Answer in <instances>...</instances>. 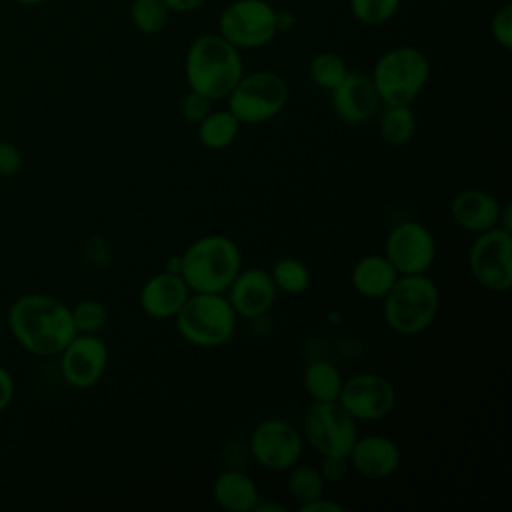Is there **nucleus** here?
Masks as SVG:
<instances>
[{
    "label": "nucleus",
    "instance_id": "40",
    "mask_svg": "<svg viewBox=\"0 0 512 512\" xmlns=\"http://www.w3.org/2000/svg\"><path fill=\"white\" fill-rule=\"evenodd\" d=\"M166 270L172 272V274H180L182 272V254L170 256L168 262H166Z\"/></svg>",
    "mask_w": 512,
    "mask_h": 512
},
{
    "label": "nucleus",
    "instance_id": "11",
    "mask_svg": "<svg viewBox=\"0 0 512 512\" xmlns=\"http://www.w3.org/2000/svg\"><path fill=\"white\" fill-rule=\"evenodd\" d=\"M300 432L282 418L262 420L250 434L248 450L252 458L266 470L286 472L302 458Z\"/></svg>",
    "mask_w": 512,
    "mask_h": 512
},
{
    "label": "nucleus",
    "instance_id": "20",
    "mask_svg": "<svg viewBox=\"0 0 512 512\" xmlns=\"http://www.w3.org/2000/svg\"><path fill=\"white\" fill-rule=\"evenodd\" d=\"M398 276L400 274L384 254H366L354 264L350 282L364 298H384Z\"/></svg>",
    "mask_w": 512,
    "mask_h": 512
},
{
    "label": "nucleus",
    "instance_id": "41",
    "mask_svg": "<svg viewBox=\"0 0 512 512\" xmlns=\"http://www.w3.org/2000/svg\"><path fill=\"white\" fill-rule=\"evenodd\" d=\"M254 510L256 512H286V508L284 506H280V504H262L260 500H258V504L254 506Z\"/></svg>",
    "mask_w": 512,
    "mask_h": 512
},
{
    "label": "nucleus",
    "instance_id": "25",
    "mask_svg": "<svg viewBox=\"0 0 512 512\" xmlns=\"http://www.w3.org/2000/svg\"><path fill=\"white\" fill-rule=\"evenodd\" d=\"M268 272L274 280L276 290L284 294H294V296L302 294L310 288V282H312L308 266L294 256H284L276 260V264Z\"/></svg>",
    "mask_w": 512,
    "mask_h": 512
},
{
    "label": "nucleus",
    "instance_id": "14",
    "mask_svg": "<svg viewBox=\"0 0 512 512\" xmlns=\"http://www.w3.org/2000/svg\"><path fill=\"white\" fill-rule=\"evenodd\" d=\"M108 346L96 334H76L60 352L64 380L78 390L92 388L106 372Z\"/></svg>",
    "mask_w": 512,
    "mask_h": 512
},
{
    "label": "nucleus",
    "instance_id": "33",
    "mask_svg": "<svg viewBox=\"0 0 512 512\" xmlns=\"http://www.w3.org/2000/svg\"><path fill=\"white\" fill-rule=\"evenodd\" d=\"M348 470H350V462L344 456H322V462L318 466L322 480L328 484L342 482L348 476Z\"/></svg>",
    "mask_w": 512,
    "mask_h": 512
},
{
    "label": "nucleus",
    "instance_id": "19",
    "mask_svg": "<svg viewBox=\"0 0 512 512\" xmlns=\"http://www.w3.org/2000/svg\"><path fill=\"white\" fill-rule=\"evenodd\" d=\"M190 294L188 284L180 274L168 270L150 276L140 290V306L150 318H174Z\"/></svg>",
    "mask_w": 512,
    "mask_h": 512
},
{
    "label": "nucleus",
    "instance_id": "28",
    "mask_svg": "<svg viewBox=\"0 0 512 512\" xmlns=\"http://www.w3.org/2000/svg\"><path fill=\"white\" fill-rule=\"evenodd\" d=\"M310 78L318 88L324 90H332L334 86H338L342 82V78L346 76L348 68L346 62L336 54V52H318L312 60H310Z\"/></svg>",
    "mask_w": 512,
    "mask_h": 512
},
{
    "label": "nucleus",
    "instance_id": "18",
    "mask_svg": "<svg viewBox=\"0 0 512 512\" xmlns=\"http://www.w3.org/2000/svg\"><path fill=\"white\" fill-rule=\"evenodd\" d=\"M502 202L486 190L468 188L460 190L450 202L452 220L468 232L482 234L498 226Z\"/></svg>",
    "mask_w": 512,
    "mask_h": 512
},
{
    "label": "nucleus",
    "instance_id": "5",
    "mask_svg": "<svg viewBox=\"0 0 512 512\" xmlns=\"http://www.w3.org/2000/svg\"><path fill=\"white\" fill-rule=\"evenodd\" d=\"M174 318L180 336L198 348L226 344L234 336L238 322L228 298L214 292H190Z\"/></svg>",
    "mask_w": 512,
    "mask_h": 512
},
{
    "label": "nucleus",
    "instance_id": "35",
    "mask_svg": "<svg viewBox=\"0 0 512 512\" xmlns=\"http://www.w3.org/2000/svg\"><path fill=\"white\" fill-rule=\"evenodd\" d=\"M300 512H346V506L336 502V500H328L324 496H318L310 502H304L298 506Z\"/></svg>",
    "mask_w": 512,
    "mask_h": 512
},
{
    "label": "nucleus",
    "instance_id": "15",
    "mask_svg": "<svg viewBox=\"0 0 512 512\" xmlns=\"http://www.w3.org/2000/svg\"><path fill=\"white\" fill-rule=\"evenodd\" d=\"M330 104L344 122L362 124L378 110L380 96L370 74L346 72L342 82L330 90Z\"/></svg>",
    "mask_w": 512,
    "mask_h": 512
},
{
    "label": "nucleus",
    "instance_id": "2",
    "mask_svg": "<svg viewBox=\"0 0 512 512\" xmlns=\"http://www.w3.org/2000/svg\"><path fill=\"white\" fill-rule=\"evenodd\" d=\"M242 74L240 50L220 34H202L186 50L184 76L188 88L210 100L226 98Z\"/></svg>",
    "mask_w": 512,
    "mask_h": 512
},
{
    "label": "nucleus",
    "instance_id": "3",
    "mask_svg": "<svg viewBox=\"0 0 512 512\" xmlns=\"http://www.w3.org/2000/svg\"><path fill=\"white\" fill-rule=\"evenodd\" d=\"M240 270L242 252L238 244L224 234L202 236L182 252L180 276L190 292L224 294Z\"/></svg>",
    "mask_w": 512,
    "mask_h": 512
},
{
    "label": "nucleus",
    "instance_id": "31",
    "mask_svg": "<svg viewBox=\"0 0 512 512\" xmlns=\"http://www.w3.org/2000/svg\"><path fill=\"white\" fill-rule=\"evenodd\" d=\"M210 110H212V100L196 90H188L180 102L182 118L188 124H198L200 120H204L210 114Z\"/></svg>",
    "mask_w": 512,
    "mask_h": 512
},
{
    "label": "nucleus",
    "instance_id": "9",
    "mask_svg": "<svg viewBox=\"0 0 512 512\" xmlns=\"http://www.w3.org/2000/svg\"><path fill=\"white\" fill-rule=\"evenodd\" d=\"M304 438L320 456L348 458L356 438V420L334 402H314L304 416Z\"/></svg>",
    "mask_w": 512,
    "mask_h": 512
},
{
    "label": "nucleus",
    "instance_id": "37",
    "mask_svg": "<svg viewBox=\"0 0 512 512\" xmlns=\"http://www.w3.org/2000/svg\"><path fill=\"white\" fill-rule=\"evenodd\" d=\"M168 10L170 12H180V14H186V12H194L198 10L200 6H204L208 0H164Z\"/></svg>",
    "mask_w": 512,
    "mask_h": 512
},
{
    "label": "nucleus",
    "instance_id": "23",
    "mask_svg": "<svg viewBox=\"0 0 512 512\" xmlns=\"http://www.w3.org/2000/svg\"><path fill=\"white\" fill-rule=\"evenodd\" d=\"M198 140L208 150L228 148L240 132V122L230 110H210L198 124Z\"/></svg>",
    "mask_w": 512,
    "mask_h": 512
},
{
    "label": "nucleus",
    "instance_id": "26",
    "mask_svg": "<svg viewBox=\"0 0 512 512\" xmlns=\"http://www.w3.org/2000/svg\"><path fill=\"white\" fill-rule=\"evenodd\" d=\"M286 472H288V482H286L288 484V492L298 502V506L324 494L326 482L322 480V476H320L316 466L300 464L298 462V464H294Z\"/></svg>",
    "mask_w": 512,
    "mask_h": 512
},
{
    "label": "nucleus",
    "instance_id": "24",
    "mask_svg": "<svg viewBox=\"0 0 512 512\" xmlns=\"http://www.w3.org/2000/svg\"><path fill=\"white\" fill-rule=\"evenodd\" d=\"M380 136L390 146H404L412 140L416 130V116L410 104L386 106L380 116Z\"/></svg>",
    "mask_w": 512,
    "mask_h": 512
},
{
    "label": "nucleus",
    "instance_id": "39",
    "mask_svg": "<svg viewBox=\"0 0 512 512\" xmlns=\"http://www.w3.org/2000/svg\"><path fill=\"white\" fill-rule=\"evenodd\" d=\"M510 212H512V206L510 204H502L500 216H498V228H502V230L512 234V216H510Z\"/></svg>",
    "mask_w": 512,
    "mask_h": 512
},
{
    "label": "nucleus",
    "instance_id": "13",
    "mask_svg": "<svg viewBox=\"0 0 512 512\" xmlns=\"http://www.w3.org/2000/svg\"><path fill=\"white\" fill-rule=\"evenodd\" d=\"M384 256L398 274H426L436 260V240L424 224L404 220L390 230Z\"/></svg>",
    "mask_w": 512,
    "mask_h": 512
},
{
    "label": "nucleus",
    "instance_id": "38",
    "mask_svg": "<svg viewBox=\"0 0 512 512\" xmlns=\"http://www.w3.org/2000/svg\"><path fill=\"white\" fill-rule=\"evenodd\" d=\"M296 24V14L288 8H282V10H276V30L278 32H288L292 30Z\"/></svg>",
    "mask_w": 512,
    "mask_h": 512
},
{
    "label": "nucleus",
    "instance_id": "17",
    "mask_svg": "<svg viewBox=\"0 0 512 512\" xmlns=\"http://www.w3.org/2000/svg\"><path fill=\"white\" fill-rule=\"evenodd\" d=\"M400 448L398 444L382 434H368L364 438H356L348 462L350 466L372 480H384L392 476L400 468Z\"/></svg>",
    "mask_w": 512,
    "mask_h": 512
},
{
    "label": "nucleus",
    "instance_id": "8",
    "mask_svg": "<svg viewBox=\"0 0 512 512\" xmlns=\"http://www.w3.org/2000/svg\"><path fill=\"white\" fill-rule=\"evenodd\" d=\"M218 34L238 50L262 48L278 34L276 8L266 0H234L220 12Z\"/></svg>",
    "mask_w": 512,
    "mask_h": 512
},
{
    "label": "nucleus",
    "instance_id": "21",
    "mask_svg": "<svg viewBox=\"0 0 512 512\" xmlns=\"http://www.w3.org/2000/svg\"><path fill=\"white\" fill-rule=\"evenodd\" d=\"M212 494L216 504L230 512H250L260 500L254 480L240 470L220 472L214 480Z\"/></svg>",
    "mask_w": 512,
    "mask_h": 512
},
{
    "label": "nucleus",
    "instance_id": "1",
    "mask_svg": "<svg viewBox=\"0 0 512 512\" xmlns=\"http://www.w3.org/2000/svg\"><path fill=\"white\" fill-rule=\"evenodd\" d=\"M14 338L36 356H56L76 336L70 308L46 294H24L8 312Z\"/></svg>",
    "mask_w": 512,
    "mask_h": 512
},
{
    "label": "nucleus",
    "instance_id": "32",
    "mask_svg": "<svg viewBox=\"0 0 512 512\" xmlns=\"http://www.w3.org/2000/svg\"><path fill=\"white\" fill-rule=\"evenodd\" d=\"M492 38L496 44H500L504 50L512 48V6L504 4L494 16H492Z\"/></svg>",
    "mask_w": 512,
    "mask_h": 512
},
{
    "label": "nucleus",
    "instance_id": "6",
    "mask_svg": "<svg viewBox=\"0 0 512 512\" xmlns=\"http://www.w3.org/2000/svg\"><path fill=\"white\" fill-rule=\"evenodd\" d=\"M370 76L380 102L386 106L412 104L430 78V62L414 46H396L376 60Z\"/></svg>",
    "mask_w": 512,
    "mask_h": 512
},
{
    "label": "nucleus",
    "instance_id": "36",
    "mask_svg": "<svg viewBox=\"0 0 512 512\" xmlns=\"http://www.w3.org/2000/svg\"><path fill=\"white\" fill-rule=\"evenodd\" d=\"M12 396H14V382H12V376L8 374V370H4L0 366V412L12 402Z\"/></svg>",
    "mask_w": 512,
    "mask_h": 512
},
{
    "label": "nucleus",
    "instance_id": "30",
    "mask_svg": "<svg viewBox=\"0 0 512 512\" xmlns=\"http://www.w3.org/2000/svg\"><path fill=\"white\" fill-rule=\"evenodd\" d=\"M70 312L76 334H98L108 318L106 306L98 300H82L70 308Z\"/></svg>",
    "mask_w": 512,
    "mask_h": 512
},
{
    "label": "nucleus",
    "instance_id": "4",
    "mask_svg": "<svg viewBox=\"0 0 512 512\" xmlns=\"http://www.w3.org/2000/svg\"><path fill=\"white\" fill-rule=\"evenodd\" d=\"M382 300L386 324L398 334L414 336L436 320L440 290L426 274H400Z\"/></svg>",
    "mask_w": 512,
    "mask_h": 512
},
{
    "label": "nucleus",
    "instance_id": "42",
    "mask_svg": "<svg viewBox=\"0 0 512 512\" xmlns=\"http://www.w3.org/2000/svg\"><path fill=\"white\" fill-rule=\"evenodd\" d=\"M16 2H20V4H24V6H36V4H40V2H44V0H16Z\"/></svg>",
    "mask_w": 512,
    "mask_h": 512
},
{
    "label": "nucleus",
    "instance_id": "34",
    "mask_svg": "<svg viewBox=\"0 0 512 512\" xmlns=\"http://www.w3.org/2000/svg\"><path fill=\"white\" fill-rule=\"evenodd\" d=\"M22 168L20 150L6 140H0V176H14Z\"/></svg>",
    "mask_w": 512,
    "mask_h": 512
},
{
    "label": "nucleus",
    "instance_id": "7",
    "mask_svg": "<svg viewBox=\"0 0 512 512\" xmlns=\"http://www.w3.org/2000/svg\"><path fill=\"white\" fill-rule=\"evenodd\" d=\"M226 100L228 110L240 124H262L284 110L288 84L280 74L270 70L242 74Z\"/></svg>",
    "mask_w": 512,
    "mask_h": 512
},
{
    "label": "nucleus",
    "instance_id": "27",
    "mask_svg": "<svg viewBox=\"0 0 512 512\" xmlns=\"http://www.w3.org/2000/svg\"><path fill=\"white\" fill-rule=\"evenodd\" d=\"M168 6L164 0H132L130 18L142 34H158L168 22Z\"/></svg>",
    "mask_w": 512,
    "mask_h": 512
},
{
    "label": "nucleus",
    "instance_id": "10",
    "mask_svg": "<svg viewBox=\"0 0 512 512\" xmlns=\"http://www.w3.org/2000/svg\"><path fill=\"white\" fill-rule=\"evenodd\" d=\"M468 264L474 280L488 292H508L512 286V234L492 228L472 242Z\"/></svg>",
    "mask_w": 512,
    "mask_h": 512
},
{
    "label": "nucleus",
    "instance_id": "16",
    "mask_svg": "<svg viewBox=\"0 0 512 512\" xmlns=\"http://www.w3.org/2000/svg\"><path fill=\"white\" fill-rule=\"evenodd\" d=\"M226 292L234 312L248 320L264 316L274 306L278 294L270 272L264 268L240 270Z\"/></svg>",
    "mask_w": 512,
    "mask_h": 512
},
{
    "label": "nucleus",
    "instance_id": "12",
    "mask_svg": "<svg viewBox=\"0 0 512 512\" xmlns=\"http://www.w3.org/2000/svg\"><path fill=\"white\" fill-rule=\"evenodd\" d=\"M338 402L356 422H378L394 410L396 390L388 378L362 372L342 382Z\"/></svg>",
    "mask_w": 512,
    "mask_h": 512
},
{
    "label": "nucleus",
    "instance_id": "22",
    "mask_svg": "<svg viewBox=\"0 0 512 512\" xmlns=\"http://www.w3.org/2000/svg\"><path fill=\"white\" fill-rule=\"evenodd\" d=\"M342 374L328 360H314L304 368L302 384L314 402H334L342 390Z\"/></svg>",
    "mask_w": 512,
    "mask_h": 512
},
{
    "label": "nucleus",
    "instance_id": "29",
    "mask_svg": "<svg viewBox=\"0 0 512 512\" xmlns=\"http://www.w3.org/2000/svg\"><path fill=\"white\" fill-rule=\"evenodd\" d=\"M400 8V0H350V12L364 26L386 24Z\"/></svg>",
    "mask_w": 512,
    "mask_h": 512
}]
</instances>
